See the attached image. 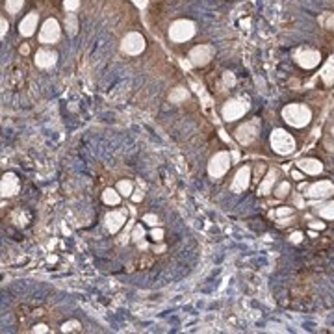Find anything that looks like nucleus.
<instances>
[{
	"instance_id": "f257e3e1",
	"label": "nucleus",
	"mask_w": 334,
	"mask_h": 334,
	"mask_svg": "<svg viewBox=\"0 0 334 334\" xmlns=\"http://www.w3.org/2000/svg\"><path fill=\"white\" fill-rule=\"evenodd\" d=\"M195 33V24L191 21H177L171 24V30H169V35H171L173 41L177 43H182V41H188L189 37H193Z\"/></svg>"
},
{
	"instance_id": "f03ea898",
	"label": "nucleus",
	"mask_w": 334,
	"mask_h": 334,
	"mask_svg": "<svg viewBox=\"0 0 334 334\" xmlns=\"http://www.w3.org/2000/svg\"><path fill=\"white\" fill-rule=\"evenodd\" d=\"M212 56H214V49H212L210 45H200V47H195L189 52V60H191L193 65L202 67L212 60Z\"/></svg>"
},
{
	"instance_id": "7ed1b4c3",
	"label": "nucleus",
	"mask_w": 334,
	"mask_h": 334,
	"mask_svg": "<svg viewBox=\"0 0 334 334\" xmlns=\"http://www.w3.org/2000/svg\"><path fill=\"white\" fill-rule=\"evenodd\" d=\"M145 49V39L139 33H128L127 37L122 39V50L127 54H139Z\"/></svg>"
},
{
	"instance_id": "20e7f679",
	"label": "nucleus",
	"mask_w": 334,
	"mask_h": 334,
	"mask_svg": "<svg viewBox=\"0 0 334 334\" xmlns=\"http://www.w3.org/2000/svg\"><path fill=\"white\" fill-rule=\"evenodd\" d=\"M58 37H60V24L54 19H49L43 24L39 39H41V43H54V41H58Z\"/></svg>"
},
{
	"instance_id": "39448f33",
	"label": "nucleus",
	"mask_w": 334,
	"mask_h": 334,
	"mask_svg": "<svg viewBox=\"0 0 334 334\" xmlns=\"http://www.w3.org/2000/svg\"><path fill=\"white\" fill-rule=\"evenodd\" d=\"M19 28H21V33L22 35H32L33 33V30L37 28V15L35 13H30L28 17H24L22 19V22L19 24Z\"/></svg>"
},
{
	"instance_id": "423d86ee",
	"label": "nucleus",
	"mask_w": 334,
	"mask_h": 334,
	"mask_svg": "<svg viewBox=\"0 0 334 334\" xmlns=\"http://www.w3.org/2000/svg\"><path fill=\"white\" fill-rule=\"evenodd\" d=\"M54 61H56V54L52 50H39L37 56H35V63L39 67H50L54 65Z\"/></svg>"
},
{
	"instance_id": "0eeeda50",
	"label": "nucleus",
	"mask_w": 334,
	"mask_h": 334,
	"mask_svg": "<svg viewBox=\"0 0 334 334\" xmlns=\"http://www.w3.org/2000/svg\"><path fill=\"white\" fill-rule=\"evenodd\" d=\"M317 61H319V54L314 50H305L299 54V63L303 67H316Z\"/></svg>"
},
{
	"instance_id": "6e6552de",
	"label": "nucleus",
	"mask_w": 334,
	"mask_h": 334,
	"mask_svg": "<svg viewBox=\"0 0 334 334\" xmlns=\"http://www.w3.org/2000/svg\"><path fill=\"white\" fill-rule=\"evenodd\" d=\"M65 28L69 30V33H71V35H74V33H76V30H78L76 17H74V15H67L65 17Z\"/></svg>"
},
{
	"instance_id": "1a4fd4ad",
	"label": "nucleus",
	"mask_w": 334,
	"mask_h": 334,
	"mask_svg": "<svg viewBox=\"0 0 334 334\" xmlns=\"http://www.w3.org/2000/svg\"><path fill=\"white\" fill-rule=\"evenodd\" d=\"M6 8H8L10 13H17V11L22 8V0H8V2H6Z\"/></svg>"
},
{
	"instance_id": "9d476101",
	"label": "nucleus",
	"mask_w": 334,
	"mask_h": 334,
	"mask_svg": "<svg viewBox=\"0 0 334 334\" xmlns=\"http://www.w3.org/2000/svg\"><path fill=\"white\" fill-rule=\"evenodd\" d=\"M152 264H154V258H152V256H143V258H139L138 260L139 269H147V267H150Z\"/></svg>"
},
{
	"instance_id": "9b49d317",
	"label": "nucleus",
	"mask_w": 334,
	"mask_h": 334,
	"mask_svg": "<svg viewBox=\"0 0 334 334\" xmlns=\"http://www.w3.org/2000/svg\"><path fill=\"white\" fill-rule=\"evenodd\" d=\"M78 6H80V2H78V0H65V8H67V10H76Z\"/></svg>"
},
{
	"instance_id": "f8f14e48",
	"label": "nucleus",
	"mask_w": 334,
	"mask_h": 334,
	"mask_svg": "<svg viewBox=\"0 0 334 334\" xmlns=\"http://www.w3.org/2000/svg\"><path fill=\"white\" fill-rule=\"evenodd\" d=\"M119 188H121L122 191H127V195H128V191L132 189V184H130V182H121V184H119Z\"/></svg>"
},
{
	"instance_id": "ddd939ff",
	"label": "nucleus",
	"mask_w": 334,
	"mask_h": 334,
	"mask_svg": "<svg viewBox=\"0 0 334 334\" xmlns=\"http://www.w3.org/2000/svg\"><path fill=\"white\" fill-rule=\"evenodd\" d=\"M6 30H8V24H6V19H2V35L6 33Z\"/></svg>"
}]
</instances>
